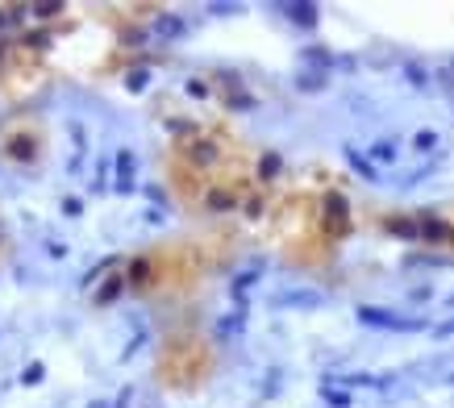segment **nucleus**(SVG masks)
<instances>
[{
	"instance_id": "obj_28",
	"label": "nucleus",
	"mask_w": 454,
	"mask_h": 408,
	"mask_svg": "<svg viewBox=\"0 0 454 408\" xmlns=\"http://www.w3.org/2000/svg\"><path fill=\"white\" fill-rule=\"evenodd\" d=\"M129 400H134V392H129V387H125V392H121V396H117V404H113V408H129Z\"/></svg>"
},
{
	"instance_id": "obj_9",
	"label": "nucleus",
	"mask_w": 454,
	"mask_h": 408,
	"mask_svg": "<svg viewBox=\"0 0 454 408\" xmlns=\"http://www.w3.org/2000/svg\"><path fill=\"white\" fill-rule=\"evenodd\" d=\"M121 196L134 192V150H117V183H113Z\"/></svg>"
},
{
	"instance_id": "obj_16",
	"label": "nucleus",
	"mask_w": 454,
	"mask_h": 408,
	"mask_svg": "<svg viewBox=\"0 0 454 408\" xmlns=\"http://www.w3.org/2000/svg\"><path fill=\"white\" fill-rule=\"evenodd\" d=\"M42 379H46V367H42V363H29V367L21 371V383H25V387H38Z\"/></svg>"
},
{
	"instance_id": "obj_6",
	"label": "nucleus",
	"mask_w": 454,
	"mask_h": 408,
	"mask_svg": "<svg viewBox=\"0 0 454 408\" xmlns=\"http://www.w3.org/2000/svg\"><path fill=\"white\" fill-rule=\"evenodd\" d=\"M125 283L138 288V292H146L150 283H155V259H150V254H138V259H129V267H125Z\"/></svg>"
},
{
	"instance_id": "obj_29",
	"label": "nucleus",
	"mask_w": 454,
	"mask_h": 408,
	"mask_svg": "<svg viewBox=\"0 0 454 408\" xmlns=\"http://www.w3.org/2000/svg\"><path fill=\"white\" fill-rule=\"evenodd\" d=\"M9 29V5H0V34Z\"/></svg>"
},
{
	"instance_id": "obj_18",
	"label": "nucleus",
	"mask_w": 454,
	"mask_h": 408,
	"mask_svg": "<svg viewBox=\"0 0 454 408\" xmlns=\"http://www.w3.org/2000/svg\"><path fill=\"white\" fill-rule=\"evenodd\" d=\"M371 159H375V163H392V159H396V146H392V142H375V146H371Z\"/></svg>"
},
{
	"instance_id": "obj_11",
	"label": "nucleus",
	"mask_w": 454,
	"mask_h": 408,
	"mask_svg": "<svg viewBox=\"0 0 454 408\" xmlns=\"http://www.w3.org/2000/svg\"><path fill=\"white\" fill-rule=\"evenodd\" d=\"M279 13H288L296 25H317V5H279Z\"/></svg>"
},
{
	"instance_id": "obj_27",
	"label": "nucleus",
	"mask_w": 454,
	"mask_h": 408,
	"mask_svg": "<svg viewBox=\"0 0 454 408\" xmlns=\"http://www.w3.org/2000/svg\"><path fill=\"white\" fill-rule=\"evenodd\" d=\"M325 400H329V404H338V408H346V404H350V400H346L342 392H325Z\"/></svg>"
},
{
	"instance_id": "obj_7",
	"label": "nucleus",
	"mask_w": 454,
	"mask_h": 408,
	"mask_svg": "<svg viewBox=\"0 0 454 408\" xmlns=\"http://www.w3.org/2000/svg\"><path fill=\"white\" fill-rule=\"evenodd\" d=\"M383 229L392 233V238H421V229H417V217H409V213H388L383 217Z\"/></svg>"
},
{
	"instance_id": "obj_13",
	"label": "nucleus",
	"mask_w": 454,
	"mask_h": 408,
	"mask_svg": "<svg viewBox=\"0 0 454 408\" xmlns=\"http://www.w3.org/2000/svg\"><path fill=\"white\" fill-rule=\"evenodd\" d=\"M242 213H246L250 221H259V217L267 213V196H263V192H246V200H242Z\"/></svg>"
},
{
	"instance_id": "obj_32",
	"label": "nucleus",
	"mask_w": 454,
	"mask_h": 408,
	"mask_svg": "<svg viewBox=\"0 0 454 408\" xmlns=\"http://www.w3.org/2000/svg\"><path fill=\"white\" fill-rule=\"evenodd\" d=\"M450 304H454V296H450Z\"/></svg>"
},
{
	"instance_id": "obj_14",
	"label": "nucleus",
	"mask_w": 454,
	"mask_h": 408,
	"mask_svg": "<svg viewBox=\"0 0 454 408\" xmlns=\"http://www.w3.org/2000/svg\"><path fill=\"white\" fill-rule=\"evenodd\" d=\"M155 34H159V38H179V34H184V21L171 17V13H163V17L155 21Z\"/></svg>"
},
{
	"instance_id": "obj_20",
	"label": "nucleus",
	"mask_w": 454,
	"mask_h": 408,
	"mask_svg": "<svg viewBox=\"0 0 454 408\" xmlns=\"http://www.w3.org/2000/svg\"><path fill=\"white\" fill-rule=\"evenodd\" d=\"M188 96H213L209 79H188Z\"/></svg>"
},
{
	"instance_id": "obj_15",
	"label": "nucleus",
	"mask_w": 454,
	"mask_h": 408,
	"mask_svg": "<svg viewBox=\"0 0 454 408\" xmlns=\"http://www.w3.org/2000/svg\"><path fill=\"white\" fill-rule=\"evenodd\" d=\"M346 159H350V163H355V171H359V175H367V179H375V167H371V163H367V159L359 155V150H355V146H346Z\"/></svg>"
},
{
	"instance_id": "obj_23",
	"label": "nucleus",
	"mask_w": 454,
	"mask_h": 408,
	"mask_svg": "<svg viewBox=\"0 0 454 408\" xmlns=\"http://www.w3.org/2000/svg\"><path fill=\"white\" fill-rule=\"evenodd\" d=\"M433 142H438V138H433V133H429V129H425V133H417V138H413V146H417V150H429V146H433Z\"/></svg>"
},
{
	"instance_id": "obj_2",
	"label": "nucleus",
	"mask_w": 454,
	"mask_h": 408,
	"mask_svg": "<svg viewBox=\"0 0 454 408\" xmlns=\"http://www.w3.org/2000/svg\"><path fill=\"white\" fill-rule=\"evenodd\" d=\"M179 159H184V167H192L196 175H205V171H213V167L225 159V142L213 138V133H196L192 142L179 146Z\"/></svg>"
},
{
	"instance_id": "obj_4",
	"label": "nucleus",
	"mask_w": 454,
	"mask_h": 408,
	"mask_svg": "<svg viewBox=\"0 0 454 408\" xmlns=\"http://www.w3.org/2000/svg\"><path fill=\"white\" fill-rule=\"evenodd\" d=\"M359 321L363 325H379V329H425L421 317H396L388 309H371V304H363L359 309Z\"/></svg>"
},
{
	"instance_id": "obj_22",
	"label": "nucleus",
	"mask_w": 454,
	"mask_h": 408,
	"mask_svg": "<svg viewBox=\"0 0 454 408\" xmlns=\"http://www.w3.org/2000/svg\"><path fill=\"white\" fill-rule=\"evenodd\" d=\"M63 213H67V217H79V213H84V200H79V196H67V200H63Z\"/></svg>"
},
{
	"instance_id": "obj_3",
	"label": "nucleus",
	"mask_w": 454,
	"mask_h": 408,
	"mask_svg": "<svg viewBox=\"0 0 454 408\" xmlns=\"http://www.w3.org/2000/svg\"><path fill=\"white\" fill-rule=\"evenodd\" d=\"M321 229H325V238H346L350 233V204H346L342 192L321 196Z\"/></svg>"
},
{
	"instance_id": "obj_24",
	"label": "nucleus",
	"mask_w": 454,
	"mask_h": 408,
	"mask_svg": "<svg viewBox=\"0 0 454 408\" xmlns=\"http://www.w3.org/2000/svg\"><path fill=\"white\" fill-rule=\"evenodd\" d=\"M209 13H217V17H234L238 5H209Z\"/></svg>"
},
{
	"instance_id": "obj_1",
	"label": "nucleus",
	"mask_w": 454,
	"mask_h": 408,
	"mask_svg": "<svg viewBox=\"0 0 454 408\" xmlns=\"http://www.w3.org/2000/svg\"><path fill=\"white\" fill-rule=\"evenodd\" d=\"M0 150L13 163H38L42 159V129L29 121H9L0 125Z\"/></svg>"
},
{
	"instance_id": "obj_8",
	"label": "nucleus",
	"mask_w": 454,
	"mask_h": 408,
	"mask_svg": "<svg viewBox=\"0 0 454 408\" xmlns=\"http://www.w3.org/2000/svg\"><path fill=\"white\" fill-rule=\"evenodd\" d=\"M125 288H129V283H125V275H109L105 283H100V288L92 292V304H96V309H109V304H113Z\"/></svg>"
},
{
	"instance_id": "obj_30",
	"label": "nucleus",
	"mask_w": 454,
	"mask_h": 408,
	"mask_svg": "<svg viewBox=\"0 0 454 408\" xmlns=\"http://www.w3.org/2000/svg\"><path fill=\"white\" fill-rule=\"evenodd\" d=\"M88 408H109V404H105V400H92V404H88Z\"/></svg>"
},
{
	"instance_id": "obj_25",
	"label": "nucleus",
	"mask_w": 454,
	"mask_h": 408,
	"mask_svg": "<svg viewBox=\"0 0 454 408\" xmlns=\"http://www.w3.org/2000/svg\"><path fill=\"white\" fill-rule=\"evenodd\" d=\"M309 59H313V63H321V67L329 63V55H325V50H321V46H309Z\"/></svg>"
},
{
	"instance_id": "obj_26",
	"label": "nucleus",
	"mask_w": 454,
	"mask_h": 408,
	"mask_svg": "<svg viewBox=\"0 0 454 408\" xmlns=\"http://www.w3.org/2000/svg\"><path fill=\"white\" fill-rule=\"evenodd\" d=\"M405 71H409V79H413V84H417V88H421V84H425V71H421V67H413V63H409V67H405Z\"/></svg>"
},
{
	"instance_id": "obj_19",
	"label": "nucleus",
	"mask_w": 454,
	"mask_h": 408,
	"mask_svg": "<svg viewBox=\"0 0 454 408\" xmlns=\"http://www.w3.org/2000/svg\"><path fill=\"white\" fill-rule=\"evenodd\" d=\"M300 88H305V92H317V88H325V79H321V75H309V71H300Z\"/></svg>"
},
{
	"instance_id": "obj_10",
	"label": "nucleus",
	"mask_w": 454,
	"mask_h": 408,
	"mask_svg": "<svg viewBox=\"0 0 454 408\" xmlns=\"http://www.w3.org/2000/svg\"><path fill=\"white\" fill-rule=\"evenodd\" d=\"M279 171H283V159L275 155V150H263V159H259V183H271Z\"/></svg>"
},
{
	"instance_id": "obj_5",
	"label": "nucleus",
	"mask_w": 454,
	"mask_h": 408,
	"mask_svg": "<svg viewBox=\"0 0 454 408\" xmlns=\"http://www.w3.org/2000/svg\"><path fill=\"white\" fill-rule=\"evenodd\" d=\"M417 229H421V242H429V246H450L454 242L450 221L438 217V213H417Z\"/></svg>"
},
{
	"instance_id": "obj_12",
	"label": "nucleus",
	"mask_w": 454,
	"mask_h": 408,
	"mask_svg": "<svg viewBox=\"0 0 454 408\" xmlns=\"http://www.w3.org/2000/svg\"><path fill=\"white\" fill-rule=\"evenodd\" d=\"M67 13V5H59V0H42V5H29V17L34 21H55V17H63Z\"/></svg>"
},
{
	"instance_id": "obj_31",
	"label": "nucleus",
	"mask_w": 454,
	"mask_h": 408,
	"mask_svg": "<svg viewBox=\"0 0 454 408\" xmlns=\"http://www.w3.org/2000/svg\"><path fill=\"white\" fill-rule=\"evenodd\" d=\"M0 246H5V233H0Z\"/></svg>"
},
{
	"instance_id": "obj_21",
	"label": "nucleus",
	"mask_w": 454,
	"mask_h": 408,
	"mask_svg": "<svg viewBox=\"0 0 454 408\" xmlns=\"http://www.w3.org/2000/svg\"><path fill=\"white\" fill-rule=\"evenodd\" d=\"M125 88H129V92H142V88H146V71H129V75H125Z\"/></svg>"
},
{
	"instance_id": "obj_17",
	"label": "nucleus",
	"mask_w": 454,
	"mask_h": 408,
	"mask_svg": "<svg viewBox=\"0 0 454 408\" xmlns=\"http://www.w3.org/2000/svg\"><path fill=\"white\" fill-rule=\"evenodd\" d=\"M317 292H292V296H275V304H317Z\"/></svg>"
}]
</instances>
